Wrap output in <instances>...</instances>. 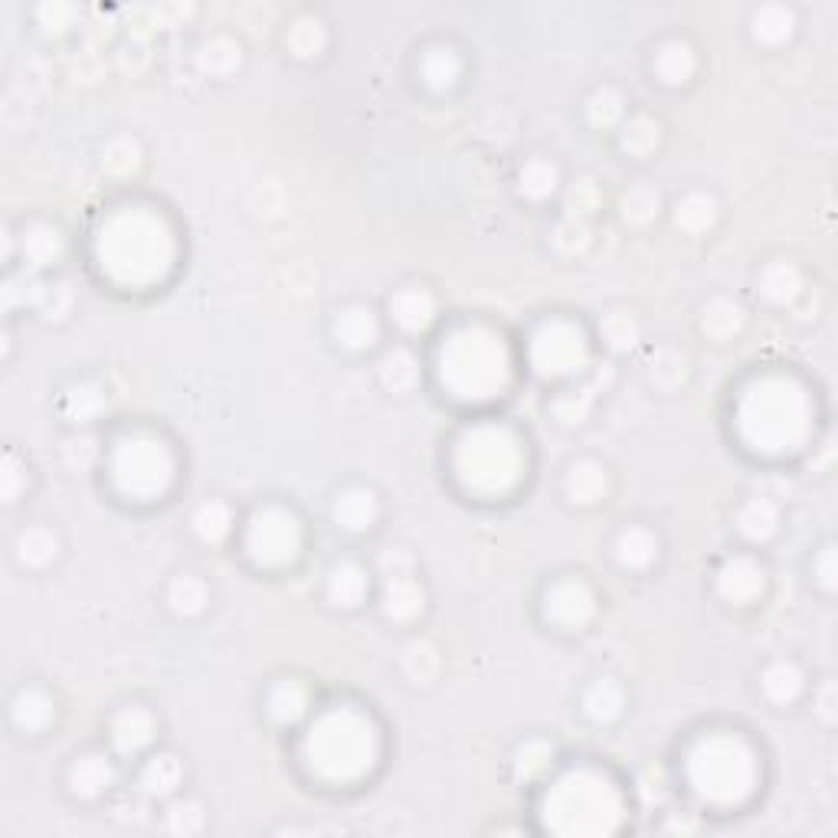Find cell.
<instances>
[{"label":"cell","mask_w":838,"mask_h":838,"mask_svg":"<svg viewBox=\"0 0 838 838\" xmlns=\"http://www.w3.org/2000/svg\"><path fill=\"white\" fill-rule=\"evenodd\" d=\"M178 243L171 223L148 206L115 210L95 236L98 269L125 288H151L174 269Z\"/></svg>","instance_id":"cell-1"},{"label":"cell","mask_w":838,"mask_h":838,"mask_svg":"<svg viewBox=\"0 0 838 838\" xmlns=\"http://www.w3.org/2000/svg\"><path fill=\"white\" fill-rule=\"evenodd\" d=\"M734 426L746 449L760 456H789L809 443L816 406L799 380L766 373L741 393Z\"/></svg>","instance_id":"cell-2"},{"label":"cell","mask_w":838,"mask_h":838,"mask_svg":"<svg viewBox=\"0 0 838 838\" xmlns=\"http://www.w3.org/2000/svg\"><path fill=\"white\" fill-rule=\"evenodd\" d=\"M541 823L563 838L613 836L626 823L623 789L596 766L563 770L541 799Z\"/></svg>","instance_id":"cell-3"},{"label":"cell","mask_w":838,"mask_h":838,"mask_svg":"<svg viewBox=\"0 0 838 838\" xmlns=\"http://www.w3.org/2000/svg\"><path fill=\"white\" fill-rule=\"evenodd\" d=\"M439 383L453 400L488 403L511 386L515 361L508 341L488 325H459L436 354Z\"/></svg>","instance_id":"cell-4"},{"label":"cell","mask_w":838,"mask_h":838,"mask_svg":"<svg viewBox=\"0 0 838 838\" xmlns=\"http://www.w3.org/2000/svg\"><path fill=\"white\" fill-rule=\"evenodd\" d=\"M301 756L315 779L328 786H351L364 779L380 760L376 724L358 708H331L308 728Z\"/></svg>","instance_id":"cell-5"},{"label":"cell","mask_w":838,"mask_h":838,"mask_svg":"<svg viewBox=\"0 0 838 838\" xmlns=\"http://www.w3.org/2000/svg\"><path fill=\"white\" fill-rule=\"evenodd\" d=\"M453 468L459 485L478 498H505L528 475V449L521 436L501 423H478L456 443Z\"/></svg>","instance_id":"cell-6"},{"label":"cell","mask_w":838,"mask_h":838,"mask_svg":"<svg viewBox=\"0 0 838 838\" xmlns=\"http://www.w3.org/2000/svg\"><path fill=\"white\" fill-rule=\"evenodd\" d=\"M688 783L694 796L708 806H718V809L744 806L760 783L756 753L744 738L731 731H714L691 746Z\"/></svg>","instance_id":"cell-7"},{"label":"cell","mask_w":838,"mask_h":838,"mask_svg":"<svg viewBox=\"0 0 838 838\" xmlns=\"http://www.w3.org/2000/svg\"><path fill=\"white\" fill-rule=\"evenodd\" d=\"M112 481L115 488L131 498V501H155L165 498L174 485V453L148 433H135V436H121L115 453H112Z\"/></svg>","instance_id":"cell-8"},{"label":"cell","mask_w":838,"mask_h":838,"mask_svg":"<svg viewBox=\"0 0 838 838\" xmlns=\"http://www.w3.org/2000/svg\"><path fill=\"white\" fill-rule=\"evenodd\" d=\"M531 368L544 380L576 376L590 368V341L576 321L551 318L531 338Z\"/></svg>","instance_id":"cell-9"},{"label":"cell","mask_w":838,"mask_h":838,"mask_svg":"<svg viewBox=\"0 0 838 838\" xmlns=\"http://www.w3.org/2000/svg\"><path fill=\"white\" fill-rule=\"evenodd\" d=\"M246 554L259 566H288L301 554V524L285 508H263L246 528Z\"/></svg>","instance_id":"cell-10"},{"label":"cell","mask_w":838,"mask_h":838,"mask_svg":"<svg viewBox=\"0 0 838 838\" xmlns=\"http://www.w3.org/2000/svg\"><path fill=\"white\" fill-rule=\"evenodd\" d=\"M544 616L548 623H554L558 629H566V633H580L593 623L596 616V596L593 590L576 580V576H566V580H558L548 593H544Z\"/></svg>","instance_id":"cell-11"},{"label":"cell","mask_w":838,"mask_h":838,"mask_svg":"<svg viewBox=\"0 0 838 838\" xmlns=\"http://www.w3.org/2000/svg\"><path fill=\"white\" fill-rule=\"evenodd\" d=\"M718 593L734 603V606H746V603H756L766 590V573L763 566L746 554H734L728 558L721 566H718Z\"/></svg>","instance_id":"cell-12"},{"label":"cell","mask_w":838,"mask_h":838,"mask_svg":"<svg viewBox=\"0 0 838 838\" xmlns=\"http://www.w3.org/2000/svg\"><path fill=\"white\" fill-rule=\"evenodd\" d=\"M158 734V721L148 708L135 704V708H125L112 718V746L115 753L121 756H135L141 753L145 746L155 741Z\"/></svg>","instance_id":"cell-13"},{"label":"cell","mask_w":838,"mask_h":838,"mask_svg":"<svg viewBox=\"0 0 838 838\" xmlns=\"http://www.w3.org/2000/svg\"><path fill=\"white\" fill-rule=\"evenodd\" d=\"M380 609L386 619L393 623H413L416 616H423L426 609V593L423 586L410 576H390L383 580V593H380Z\"/></svg>","instance_id":"cell-14"},{"label":"cell","mask_w":838,"mask_h":838,"mask_svg":"<svg viewBox=\"0 0 838 838\" xmlns=\"http://www.w3.org/2000/svg\"><path fill=\"white\" fill-rule=\"evenodd\" d=\"M390 315L393 321L403 328V331H426L433 321H436V298L429 288H420V285H406L400 288L393 298H390Z\"/></svg>","instance_id":"cell-15"},{"label":"cell","mask_w":838,"mask_h":838,"mask_svg":"<svg viewBox=\"0 0 838 838\" xmlns=\"http://www.w3.org/2000/svg\"><path fill=\"white\" fill-rule=\"evenodd\" d=\"M380 338V318L368 305H351L335 318V341L348 351H368Z\"/></svg>","instance_id":"cell-16"},{"label":"cell","mask_w":838,"mask_h":838,"mask_svg":"<svg viewBox=\"0 0 838 838\" xmlns=\"http://www.w3.org/2000/svg\"><path fill=\"white\" fill-rule=\"evenodd\" d=\"M20 253H23V259H26L30 269H46V266H53V263L63 259L66 240H63V233L53 223H33L20 236Z\"/></svg>","instance_id":"cell-17"},{"label":"cell","mask_w":838,"mask_h":838,"mask_svg":"<svg viewBox=\"0 0 838 838\" xmlns=\"http://www.w3.org/2000/svg\"><path fill=\"white\" fill-rule=\"evenodd\" d=\"M10 718L20 731L40 734L56 721V701L43 688H23V691H17V698L10 704Z\"/></svg>","instance_id":"cell-18"},{"label":"cell","mask_w":838,"mask_h":838,"mask_svg":"<svg viewBox=\"0 0 838 838\" xmlns=\"http://www.w3.org/2000/svg\"><path fill=\"white\" fill-rule=\"evenodd\" d=\"M115 783V763L105 753H86L70 770V786L83 799H98Z\"/></svg>","instance_id":"cell-19"},{"label":"cell","mask_w":838,"mask_h":838,"mask_svg":"<svg viewBox=\"0 0 838 838\" xmlns=\"http://www.w3.org/2000/svg\"><path fill=\"white\" fill-rule=\"evenodd\" d=\"M756 288L770 305H793L803 295V273L786 259H773L760 269Z\"/></svg>","instance_id":"cell-20"},{"label":"cell","mask_w":838,"mask_h":838,"mask_svg":"<svg viewBox=\"0 0 838 838\" xmlns=\"http://www.w3.org/2000/svg\"><path fill=\"white\" fill-rule=\"evenodd\" d=\"M746 325V311L744 305L731 295H718L704 305V315H701V331L714 341H731L744 331Z\"/></svg>","instance_id":"cell-21"},{"label":"cell","mask_w":838,"mask_h":838,"mask_svg":"<svg viewBox=\"0 0 838 838\" xmlns=\"http://www.w3.org/2000/svg\"><path fill=\"white\" fill-rule=\"evenodd\" d=\"M563 488H566V498L573 505H596L609 491V471L600 463H593V459H580L566 471Z\"/></svg>","instance_id":"cell-22"},{"label":"cell","mask_w":838,"mask_h":838,"mask_svg":"<svg viewBox=\"0 0 838 838\" xmlns=\"http://www.w3.org/2000/svg\"><path fill=\"white\" fill-rule=\"evenodd\" d=\"M376 515H380V501L371 488H348L335 501V521H338V528H344L351 534L373 528Z\"/></svg>","instance_id":"cell-23"},{"label":"cell","mask_w":838,"mask_h":838,"mask_svg":"<svg viewBox=\"0 0 838 838\" xmlns=\"http://www.w3.org/2000/svg\"><path fill=\"white\" fill-rule=\"evenodd\" d=\"M368 590H371V580L364 573V566L344 560V563H335L331 573H328V600L341 609H351V606H361L368 600Z\"/></svg>","instance_id":"cell-24"},{"label":"cell","mask_w":838,"mask_h":838,"mask_svg":"<svg viewBox=\"0 0 838 838\" xmlns=\"http://www.w3.org/2000/svg\"><path fill=\"white\" fill-rule=\"evenodd\" d=\"M184 783V763L174 753H158L141 766L138 786L151 799H168Z\"/></svg>","instance_id":"cell-25"},{"label":"cell","mask_w":838,"mask_h":838,"mask_svg":"<svg viewBox=\"0 0 838 838\" xmlns=\"http://www.w3.org/2000/svg\"><path fill=\"white\" fill-rule=\"evenodd\" d=\"M376 373H380V383L383 390L390 393H410L420 386L423 380V368H420V358L406 348H393L380 358L376 364Z\"/></svg>","instance_id":"cell-26"},{"label":"cell","mask_w":838,"mask_h":838,"mask_svg":"<svg viewBox=\"0 0 838 838\" xmlns=\"http://www.w3.org/2000/svg\"><path fill=\"white\" fill-rule=\"evenodd\" d=\"M718 223V200L704 190H691L675 203V226L688 236H701Z\"/></svg>","instance_id":"cell-27"},{"label":"cell","mask_w":838,"mask_h":838,"mask_svg":"<svg viewBox=\"0 0 838 838\" xmlns=\"http://www.w3.org/2000/svg\"><path fill=\"white\" fill-rule=\"evenodd\" d=\"M243 46L230 36H213L197 50V70L210 79H226L240 70Z\"/></svg>","instance_id":"cell-28"},{"label":"cell","mask_w":838,"mask_h":838,"mask_svg":"<svg viewBox=\"0 0 838 838\" xmlns=\"http://www.w3.org/2000/svg\"><path fill=\"white\" fill-rule=\"evenodd\" d=\"M738 531L744 534L746 541H753V544L770 541L779 531V508H776V501L766 498V495L750 498L744 508H741V515H738Z\"/></svg>","instance_id":"cell-29"},{"label":"cell","mask_w":838,"mask_h":838,"mask_svg":"<svg viewBox=\"0 0 838 838\" xmlns=\"http://www.w3.org/2000/svg\"><path fill=\"white\" fill-rule=\"evenodd\" d=\"M308 704H311V698H308V688L298 681V678H285L279 681L273 691H269V698H266V708H269V718L276 721V724H298L305 714H308Z\"/></svg>","instance_id":"cell-30"},{"label":"cell","mask_w":838,"mask_h":838,"mask_svg":"<svg viewBox=\"0 0 838 838\" xmlns=\"http://www.w3.org/2000/svg\"><path fill=\"white\" fill-rule=\"evenodd\" d=\"M694 70H698V56H694V50L688 43L668 40V43L658 46V53H655V76L661 83L681 86V83H688L694 76Z\"/></svg>","instance_id":"cell-31"},{"label":"cell","mask_w":838,"mask_h":838,"mask_svg":"<svg viewBox=\"0 0 838 838\" xmlns=\"http://www.w3.org/2000/svg\"><path fill=\"white\" fill-rule=\"evenodd\" d=\"M623 708H626V691L616 678H600L583 694V711L596 724H613L623 714Z\"/></svg>","instance_id":"cell-32"},{"label":"cell","mask_w":838,"mask_h":838,"mask_svg":"<svg viewBox=\"0 0 838 838\" xmlns=\"http://www.w3.org/2000/svg\"><path fill=\"white\" fill-rule=\"evenodd\" d=\"M420 73H423V83L436 93H446L459 83L463 76V60L456 50L449 46H433L423 53V63H420Z\"/></svg>","instance_id":"cell-33"},{"label":"cell","mask_w":838,"mask_h":838,"mask_svg":"<svg viewBox=\"0 0 838 838\" xmlns=\"http://www.w3.org/2000/svg\"><path fill=\"white\" fill-rule=\"evenodd\" d=\"M285 46L298 56V60H318L328 46V30L318 17L305 13V17H295L288 33H285Z\"/></svg>","instance_id":"cell-34"},{"label":"cell","mask_w":838,"mask_h":838,"mask_svg":"<svg viewBox=\"0 0 838 838\" xmlns=\"http://www.w3.org/2000/svg\"><path fill=\"white\" fill-rule=\"evenodd\" d=\"M796 30V13L783 3H763L753 13V36L766 46H779L793 36Z\"/></svg>","instance_id":"cell-35"},{"label":"cell","mask_w":838,"mask_h":838,"mask_svg":"<svg viewBox=\"0 0 838 838\" xmlns=\"http://www.w3.org/2000/svg\"><path fill=\"white\" fill-rule=\"evenodd\" d=\"M141 165H145V151H141V145L131 135L112 138L105 145V151H102V168H105L108 178H118V181L135 178L141 171Z\"/></svg>","instance_id":"cell-36"},{"label":"cell","mask_w":838,"mask_h":838,"mask_svg":"<svg viewBox=\"0 0 838 838\" xmlns=\"http://www.w3.org/2000/svg\"><path fill=\"white\" fill-rule=\"evenodd\" d=\"M803 688H806V675L793 661H773L763 671V694L773 704H793L803 694Z\"/></svg>","instance_id":"cell-37"},{"label":"cell","mask_w":838,"mask_h":838,"mask_svg":"<svg viewBox=\"0 0 838 838\" xmlns=\"http://www.w3.org/2000/svg\"><path fill=\"white\" fill-rule=\"evenodd\" d=\"M554 766V744L548 741H524V744L515 750V760H511V773L518 783H538L551 773Z\"/></svg>","instance_id":"cell-38"},{"label":"cell","mask_w":838,"mask_h":838,"mask_svg":"<svg viewBox=\"0 0 838 838\" xmlns=\"http://www.w3.org/2000/svg\"><path fill=\"white\" fill-rule=\"evenodd\" d=\"M658 558V538L649 528H626L616 538V560L626 570H646Z\"/></svg>","instance_id":"cell-39"},{"label":"cell","mask_w":838,"mask_h":838,"mask_svg":"<svg viewBox=\"0 0 838 838\" xmlns=\"http://www.w3.org/2000/svg\"><path fill=\"white\" fill-rule=\"evenodd\" d=\"M190 528H193V534H197L200 541L220 544V541H226L230 531H233V511H230V505H223V501H203V505L193 511Z\"/></svg>","instance_id":"cell-40"},{"label":"cell","mask_w":838,"mask_h":838,"mask_svg":"<svg viewBox=\"0 0 838 838\" xmlns=\"http://www.w3.org/2000/svg\"><path fill=\"white\" fill-rule=\"evenodd\" d=\"M105 390L98 386V383H73L66 393H63V400H60V410H63V416L66 420H73V423H89L95 420L102 410H105Z\"/></svg>","instance_id":"cell-41"},{"label":"cell","mask_w":838,"mask_h":838,"mask_svg":"<svg viewBox=\"0 0 838 838\" xmlns=\"http://www.w3.org/2000/svg\"><path fill=\"white\" fill-rule=\"evenodd\" d=\"M60 554V538L50 528H26L17 534V560L40 570L46 563H53Z\"/></svg>","instance_id":"cell-42"},{"label":"cell","mask_w":838,"mask_h":838,"mask_svg":"<svg viewBox=\"0 0 838 838\" xmlns=\"http://www.w3.org/2000/svg\"><path fill=\"white\" fill-rule=\"evenodd\" d=\"M596 396H600V386H596L593 380L576 383V386L563 390L558 400H554V413H558L560 423H566V426H580V423H586V416L593 413Z\"/></svg>","instance_id":"cell-43"},{"label":"cell","mask_w":838,"mask_h":838,"mask_svg":"<svg viewBox=\"0 0 838 838\" xmlns=\"http://www.w3.org/2000/svg\"><path fill=\"white\" fill-rule=\"evenodd\" d=\"M661 141V125L649 115H633L619 131V148L629 158H649Z\"/></svg>","instance_id":"cell-44"},{"label":"cell","mask_w":838,"mask_h":838,"mask_svg":"<svg viewBox=\"0 0 838 838\" xmlns=\"http://www.w3.org/2000/svg\"><path fill=\"white\" fill-rule=\"evenodd\" d=\"M168 603L178 616H200L210 603V590L200 576L181 573L174 576V583L168 586Z\"/></svg>","instance_id":"cell-45"},{"label":"cell","mask_w":838,"mask_h":838,"mask_svg":"<svg viewBox=\"0 0 838 838\" xmlns=\"http://www.w3.org/2000/svg\"><path fill=\"white\" fill-rule=\"evenodd\" d=\"M560 184V171L558 165H551L548 158H531L521 174H518V190L528 197V200H548Z\"/></svg>","instance_id":"cell-46"},{"label":"cell","mask_w":838,"mask_h":838,"mask_svg":"<svg viewBox=\"0 0 838 838\" xmlns=\"http://www.w3.org/2000/svg\"><path fill=\"white\" fill-rule=\"evenodd\" d=\"M600 335H603V341L613 348V351H633L636 348V341H639V321H636V315L633 311H626V308H613L609 315H603V321H600Z\"/></svg>","instance_id":"cell-47"},{"label":"cell","mask_w":838,"mask_h":838,"mask_svg":"<svg viewBox=\"0 0 838 838\" xmlns=\"http://www.w3.org/2000/svg\"><path fill=\"white\" fill-rule=\"evenodd\" d=\"M586 118H590V125H596V128H616V125L626 118V98H623L619 89L603 86V89H596V93L590 95V102H586Z\"/></svg>","instance_id":"cell-48"},{"label":"cell","mask_w":838,"mask_h":838,"mask_svg":"<svg viewBox=\"0 0 838 838\" xmlns=\"http://www.w3.org/2000/svg\"><path fill=\"white\" fill-rule=\"evenodd\" d=\"M563 206H566V216L586 223V220L603 206V187L596 184L593 178H576L573 184L566 187Z\"/></svg>","instance_id":"cell-49"},{"label":"cell","mask_w":838,"mask_h":838,"mask_svg":"<svg viewBox=\"0 0 838 838\" xmlns=\"http://www.w3.org/2000/svg\"><path fill=\"white\" fill-rule=\"evenodd\" d=\"M649 376H653L655 386L675 390L688 376V358L681 351H675V348H658L653 354V361H649Z\"/></svg>","instance_id":"cell-50"},{"label":"cell","mask_w":838,"mask_h":838,"mask_svg":"<svg viewBox=\"0 0 838 838\" xmlns=\"http://www.w3.org/2000/svg\"><path fill=\"white\" fill-rule=\"evenodd\" d=\"M403 675L413 685H429L439 675V653L429 643H413L403 653Z\"/></svg>","instance_id":"cell-51"},{"label":"cell","mask_w":838,"mask_h":838,"mask_svg":"<svg viewBox=\"0 0 838 838\" xmlns=\"http://www.w3.org/2000/svg\"><path fill=\"white\" fill-rule=\"evenodd\" d=\"M658 206H661V197H658V190L649 184H636L623 193V216H626L629 223H636V226L653 223L655 216H658Z\"/></svg>","instance_id":"cell-52"},{"label":"cell","mask_w":838,"mask_h":838,"mask_svg":"<svg viewBox=\"0 0 838 838\" xmlns=\"http://www.w3.org/2000/svg\"><path fill=\"white\" fill-rule=\"evenodd\" d=\"M551 243H554V250H558L560 256H566V259L583 256L586 246H590V226L583 220L563 216L558 223V230H554V236H551Z\"/></svg>","instance_id":"cell-53"},{"label":"cell","mask_w":838,"mask_h":838,"mask_svg":"<svg viewBox=\"0 0 838 838\" xmlns=\"http://www.w3.org/2000/svg\"><path fill=\"white\" fill-rule=\"evenodd\" d=\"M40 291H43V279H36V276H33V269L10 276V279L3 282V288H0L3 305H7V308H23V305H33V308H36Z\"/></svg>","instance_id":"cell-54"},{"label":"cell","mask_w":838,"mask_h":838,"mask_svg":"<svg viewBox=\"0 0 838 838\" xmlns=\"http://www.w3.org/2000/svg\"><path fill=\"white\" fill-rule=\"evenodd\" d=\"M165 826L174 836H197L203 829V809H200V803H193V799L171 803L168 813H165Z\"/></svg>","instance_id":"cell-55"},{"label":"cell","mask_w":838,"mask_h":838,"mask_svg":"<svg viewBox=\"0 0 838 838\" xmlns=\"http://www.w3.org/2000/svg\"><path fill=\"white\" fill-rule=\"evenodd\" d=\"M36 308L43 311V318H53V321L66 318L70 308H73V288H70V282H43Z\"/></svg>","instance_id":"cell-56"},{"label":"cell","mask_w":838,"mask_h":838,"mask_svg":"<svg viewBox=\"0 0 838 838\" xmlns=\"http://www.w3.org/2000/svg\"><path fill=\"white\" fill-rule=\"evenodd\" d=\"M26 485H30L26 466H23L13 453H7L3 463H0V495H3V501H7V505L17 501V498L26 491Z\"/></svg>","instance_id":"cell-57"},{"label":"cell","mask_w":838,"mask_h":838,"mask_svg":"<svg viewBox=\"0 0 838 838\" xmlns=\"http://www.w3.org/2000/svg\"><path fill=\"white\" fill-rule=\"evenodd\" d=\"M63 463L70 471H89L98 463V443L93 436H73L63 446Z\"/></svg>","instance_id":"cell-58"},{"label":"cell","mask_w":838,"mask_h":838,"mask_svg":"<svg viewBox=\"0 0 838 838\" xmlns=\"http://www.w3.org/2000/svg\"><path fill=\"white\" fill-rule=\"evenodd\" d=\"M376 570L383 573V580H390V576H410L413 573V554L403 551V548H390V551L380 554Z\"/></svg>","instance_id":"cell-59"},{"label":"cell","mask_w":838,"mask_h":838,"mask_svg":"<svg viewBox=\"0 0 838 838\" xmlns=\"http://www.w3.org/2000/svg\"><path fill=\"white\" fill-rule=\"evenodd\" d=\"M73 17H76V7H70V3H43V7L36 10V20H40L46 30H53V33H63V30L73 23Z\"/></svg>","instance_id":"cell-60"},{"label":"cell","mask_w":838,"mask_h":838,"mask_svg":"<svg viewBox=\"0 0 838 838\" xmlns=\"http://www.w3.org/2000/svg\"><path fill=\"white\" fill-rule=\"evenodd\" d=\"M816 576H819V583H823L826 590H836L838 566H836V548H832V544H829V548H823V554L816 558Z\"/></svg>","instance_id":"cell-61"},{"label":"cell","mask_w":838,"mask_h":838,"mask_svg":"<svg viewBox=\"0 0 838 838\" xmlns=\"http://www.w3.org/2000/svg\"><path fill=\"white\" fill-rule=\"evenodd\" d=\"M819 714L826 721H836V685H823V691H819Z\"/></svg>","instance_id":"cell-62"},{"label":"cell","mask_w":838,"mask_h":838,"mask_svg":"<svg viewBox=\"0 0 838 838\" xmlns=\"http://www.w3.org/2000/svg\"><path fill=\"white\" fill-rule=\"evenodd\" d=\"M665 829H668V832H694V829H698V819H694L691 813H681V816L675 813V816L668 819Z\"/></svg>","instance_id":"cell-63"}]
</instances>
